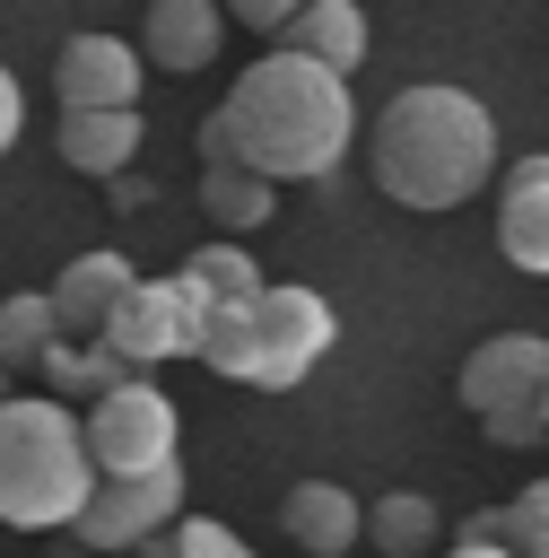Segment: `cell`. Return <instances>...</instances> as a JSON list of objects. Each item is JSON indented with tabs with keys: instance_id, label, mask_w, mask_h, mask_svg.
Segmentation results:
<instances>
[{
	"instance_id": "obj_1",
	"label": "cell",
	"mask_w": 549,
	"mask_h": 558,
	"mask_svg": "<svg viewBox=\"0 0 549 558\" xmlns=\"http://www.w3.org/2000/svg\"><path fill=\"white\" fill-rule=\"evenodd\" d=\"M218 113L235 131V157L261 166L270 183H314L357 140L349 70H331V61L296 52V44H270L253 70H235V87L218 96Z\"/></svg>"
},
{
	"instance_id": "obj_2",
	"label": "cell",
	"mask_w": 549,
	"mask_h": 558,
	"mask_svg": "<svg viewBox=\"0 0 549 558\" xmlns=\"http://www.w3.org/2000/svg\"><path fill=\"white\" fill-rule=\"evenodd\" d=\"M366 166H375V192L401 201V209H462L479 201V183L497 174V113L471 96V87H401L375 131H366Z\"/></svg>"
},
{
	"instance_id": "obj_3",
	"label": "cell",
	"mask_w": 549,
	"mask_h": 558,
	"mask_svg": "<svg viewBox=\"0 0 549 558\" xmlns=\"http://www.w3.org/2000/svg\"><path fill=\"white\" fill-rule=\"evenodd\" d=\"M87 418L61 392H0V523L9 532H61L96 497Z\"/></svg>"
},
{
	"instance_id": "obj_4",
	"label": "cell",
	"mask_w": 549,
	"mask_h": 558,
	"mask_svg": "<svg viewBox=\"0 0 549 558\" xmlns=\"http://www.w3.org/2000/svg\"><path fill=\"white\" fill-rule=\"evenodd\" d=\"M453 392H462V410L488 427V445H505V453L540 445V436H549V410H540V392H549V340H540V331H497V340H479V349L462 357Z\"/></svg>"
},
{
	"instance_id": "obj_5",
	"label": "cell",
	"mask_w": 549,
	"mask_h": 558,
	"mask_svg": "<svg viewBox=\"0 0 549 558\" xmlns=\"http://www.w3.org/2000/svg\"><path fill=\"white\" fill-rule=\"evenodd\" d=\"M78 418H87V453H96L105 480H122V471H166V462H174V436H183L174 392L148 384V366L122 375V384H113L105 401H87Z\"/></svg>"
},
{
	"instance_id": "obj_6",
	"label": "cell",
	"mask_w": 549,
	"mask_h": 558,
	"mask_svg": "<svg viewBox=\"0 0 549 558\" xmlns=\"http://www.w3.org/2000/svg\"><path fill=\"white\" fill-rule=\"evenodd\" d=\"M174 523H183V462L96 480V497H87V514H78L70 532H78L87 549H105V558H131L139 541H157V532H174Z\"/></svg>"
},
{
	"instance_id": "obj_7",
	"label": "cell",
	"mask_w": 549,
	"mask_h": 558,
	"mask_svg": "<svg viewBox=\"0 0 549 558\" xmlns=\"http://www.w3.org/2000/svg\"><path fill=\"white\" fill-rule=\"evenodd\" d=\"M340 340V323H331V305L314 296V288H261V323H253V384L261 392H296L314 366H322V349Z\"/></svg>"
},
{
	"instance_id": "obj_8",
	"label": "cell",
	"mask_w": 549,
	"mask_h": 558,
	"mask_svg": "<svg viewBox=\"0 0 549 558\" xmlns=\"http://www.w3.org/2000/svg\"><path fill=\"white\" fill-rule=\"evenodd\" d=\"M148 52H131L122 35H70L61 61H52V96L61 113H96V105H139V70Z\"/></svg>"
},
{
	"instance_id": "obj_9",
	"label": "cell",
	"mask_w": 549,
	"mask_h": 558,
	"mask_svg": "<svg viewBox=\"0 0 549 558\" xmlns=\"http://www.w3.org/2000/svg\"><path fill=\"white\" fill-rule=\"evenodd\" d=\"M105 340L131 357V366H166V357H192V305L174 279H131V296L113 305Z\"/></svg>"
},
{
	"instance_id": "obj_10",
	"label": "cell",
	"mask_w": 549,
	"mask_h": 558,
	"mask_svg": "<svg viewBox=\"0 0 549 558\" xmlns=\"http://www.w3.org/2000/svg\"><path fill=\"white\" fill-rule=\"evenodd\" d=\"M227 44V0H148L139 17V52L148 70H174V78H200Z\"/></svg>"
},
{
	"instance_id": "obj_11",
	"label": "cell",
	"mask_w": 549,
	"mask_h": 558,
	"mask_svg": "<svg viewBox=\"0 0 549 558\" xmlns=\"http://www.w3.org/2000/svg\"><path fill=\"white\" fill-rule=\"evenodd\" d=\"M497 253L549 279V157H514L497 183Z\"/></svg>"
},
{
	"instance_id": "obj_12",
	"label": "cell",
	"mask_w": 549,
	"mask_h": 558,
	"mask_svg": "<svg viewBox=\"0 0 549 558\" xmlns=\"http://www.w3.org/2000/svg\"><path fill=\"white\" fill-rule=\"evenodd\" d=\"M174 288H183V305H192V349H200V323L261 305V288H270V279L253 270V253H244V244H200V253L174 270Z\"/></svg>"
},
{
	"instance_id": "obj_13",
	"label": "cell",
	"mask_w": 549,
	"mask_h": 558,
	"mask_svg": "<svg viewBox=\"0 0 549 558\" xmlns=\"http://www.w3.org/2000/svg\"><path fill=\"white\" fill-rule=\"evenodd\" d=\"M279 532H288L305 558H340V549L366 541V506H357L340 480H296V488L279 497Z\"/></svg>"
},
{
	"instance_id": "obj_14",
	"label": "cell",
	"mask_w": 549,
	"mask_h": 558,
	"mask_svg": "<svg viewBox=\"0 0 549 558\" xmlns=\"http://www.w3.org/2000/svg\"><path fill=\"white\" fill-rule=\"evenodd\" d=\"M131 253H78V262H61V279H52V305H61V331H78V340H105V323H113V305L131 296Z\"/></svg>"
},
{
	"instance_id": "obj_15",
	"label": "cell",
	"mask_w": 549,
	"mask_h": 558,
	"mask_svg": "<svg viewBox=\"0 0 549 558\" xmlns=\"http://www.w3.org/2000/svg\"><path fill=\"white\" fill-rule=\"evenodd\" d=\"M139 105H96V113H61V166H78V174H96V183H113V174H131V157H139Z\"/></svg>"
},
{
	"instance_id": "obj_16",
	"label": "cell",
	"mask_w": 549,
	"mask_h": 558,
	"mask_svg": "<svg viewBox=\"0 0 549 558\" xmlns=\"http://www.w3.org/2000/svg\"><path fill=\"white\" fill-rule=\"evenodd\" d=\"M35 375H44L61 401H78V410H87V401H105L122 375H139V366H131L113 340H78V331H61V340L44 349V366H35Z\"/></svg>"
},
{
	"instance_id": "obj_17",
	"label": "cell",
	"mask_w": 549,
	"mask_h": 558,
	"mask_svg": "<svg viewBox=\"0 0 549 558\" xmlns=\"http://www.w3.org/2000/svg\"><path fill=\"white\" fill-rule=\"evenodd\" d=\"M436 532H444V514H436L427 488H383V497L366 506V541H375L383 558H427Z\"/></svg>"
},
{
	"instance_id": "obj_18",
	"label": "cell",
	"mask_w": 549,
	"mask_h": 558,
	"mask_svg": "<svg viewBox=\"0 0 549 558\" xmlns=\"http://www.w3.org/2000/svg\"><path fill=\"white\" fill-rule=\"evenodd\" d=\"M200 209H218V218L244 235V227H261V218L279 209V183H270L261 166H244V157H209V166H200Z\"/></svg>"
},
{
	"instance_id": "obj_19",
	"label": "cell",
	"mask_w": 549,
	"mask_h": 558,
	"mask_svg": "<svg viewBox=\"0 0 549 558\" xmlns=\"http://www.w3.org/2000/svg\"><path fill=\"white\" fill-rule=\"evenodd\" d=\"M279 44H296V52L331 61V70H357L375 35H366V9H357V0H314V9H305V17L279 35Z\"/></svg>"
},
{
	"instance_id": "obj_20",
	"label": "cell",
	"mask_w": 549,
	"mask_h": 558,
	"mask_svg": "<svg viewBox=\"0 0 549 558\" xmlns=\"http://www.w3.org/2000/svg\"><path fill=\"white\" fill-rule=\"evenodd\" d=\"M52 340H61L52 288H44V296H0V357H9V366H44Z\"/></svg>"
},
{
	"instance_id": "obj_21",
	"label": "cell",
	"mask_w": 549,
	"mask_h": 558,
	"mask_svg": "<svg viewBox=\"0 0 549 558\" xmlns=\"http://www.w3.org/2000/svg\"><path fill=\"white\" fill-rule=\"evenodd\" d=\"M505 549L549 558V480H532V488H514V497H505Z\"/></svg>"
},
{
	"instance_id": "obj_22",
	"label": "cell",
	"mask_w": 549,
	"mask_h": 558,
	"mask_svg": "<svg viewBox=\"0 0 549 558\" xmlns=\"http://www.w3.org/2000/svg\"><path fill=\"white\" fill-rule=\"evenodd\" d=\"M174 549H183V558H253V549H244L227 523H209V514H183V523H174Z\"/></svg>"
},
{
	"instance_id": "obj_23",
	"label": "cell",
	"mask_w": 549,
	"mask_h": 558,
	"mask_svg": "<svg viewBox=\"0 0 549 558\" xmlns=\"http://www.w3.org/2000/svg\"><path fill=\"white\" fill-rule=\"evenodd\" d=\"M305 9H314V0H227V17H235V26H253V35H288Z\"/></svg>"
},
{
	"instance_id": "obj_24",
	"label": "cell",
	"mask_w": 549,
	"mask_h": 558,
	"mask_svg": "<svg viewBox=\"0 0 549 558\" xmlns=\"http://www.w3.org/2000/svg\"><path fill=\"white\" fill-rule=\"evenodd\" d=\"M17 131H26V87L9 78V61H0V157L17 148Z\"/></svg>"
},
{
	"instance_id": "obj_25",
	"label": "cell",
	"mask_w": 549,
	"mask_h": 558,
	"mask_svg": "<svg viewBox=\"0 0 549 558\" xmlns=\"http://www.w3.org/2000/svg\"><path fill=\"white\" fill-rule=\"evenodd\" d=\"M453 558H523V549H505V541H453Z\"/></svg>"
},
{
	"instance_id": "obj_26",
	"label": "cell",
	"mask_w": 549,
	"mask_h": 558,
	"mask_svg": "<svg viewBox=\"0 0 549 558\" xmlns=\"http://www.w3.org/2000/svg\"><path fill=\"white\" fill-rule=\"evenodd\" d=\"M131 558H183V549H174V532H157V541H139Z\"/></svg>"
},
{
	"instance_id": "obj_27",
	"label": "cell",
	"mask_w": 549,
	"mask_h": 558,
	"mask_svg": "<svg viewBox=\"0 0 549 558\" xmlns=\"http://www.w3.org/2000/svg\"><path fill=\"white\" fill-rule=\"evenodd\" d=\"M540 410H549V392H540Z\"/></svg>"
},
{
	"instance_id": "obj_28",
	"label": "cell",
	"mask_w": 549,
	"mask_h": 558,
	"mask_svg": "<svg viewBox=\"0 0 549 558\" xmlns=\"http://www.w3.org/2000/svg\"><path fill=\"white\" fill-rule=\"evenodd\" d=\"M0 375H9V357H0Z\"/></svg>"
}]
</instances>
